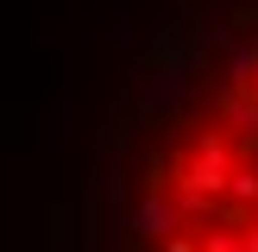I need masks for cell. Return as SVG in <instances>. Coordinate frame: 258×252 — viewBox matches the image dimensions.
I'll return each instance as SVG.
<instances>
[{
  "mask_svg": "<svg viewBox=\"0 0 258 252\" xmlns=\"http://www.w3.org/2000/svg\"><path fill=\"white\" fill-rule=\"evenodd\" d=\"M82 233L88 252H258V0H145Z\"/></svg>",
  "mask_w": 258,
  "mask_h": 252,
  "instance_id": "6da1fadb",
  "label": "cell"
}]
</instances>
